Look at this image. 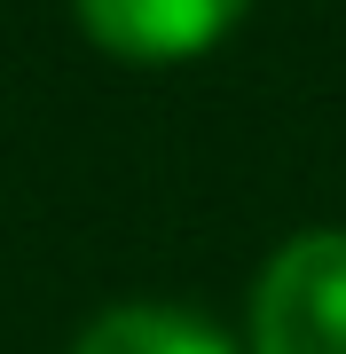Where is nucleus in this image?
Instances as JSON below:
<instances>
[{"label":"nucleus","mask_w":346,"mask_h":354,"mask_svg":"<svg viewBox=\"0 0 346 354\" xmlns=\"http://www.w3.org/2000/svg\"><path fill=\"white\" fill-rule=\"evenodd\" d=\"M252 0H71L79 32L118 64H189L220 48Z\"/></svg>","instance_id":"nucleus-2"},{"label":"nucleus","mask_w":346,"mask_h":354,"mask_svg":"<svg viewBox=\"0 0 346 354\" xmlns=\"http://www.w3.org/2000/svg\"><path fill=\"white\" fill-rule=\"evenodd\" d=\"M71 354H236L229 330H213L205 315H189V307H110V315H95L87 330L71 339Z\"/></svg>","instance_id":"nucleus-3"},{"label":"nucleus","mask_w":346,"mask_h":354,"mask_svg":"<svg viewBox=\"0 0 346 354\" xmlns=\"http://www.w3.org/2000/svg\"><path fill=\"white\" fill-rule=\"evenodd\" d=\"M252 354H346V228H299L252 283Z\"/></svg>","instance_id":"nucleus-1"}]
</instances>
